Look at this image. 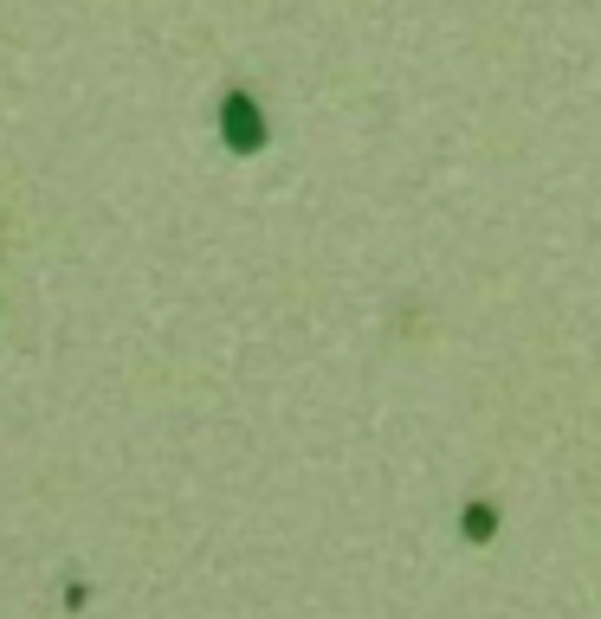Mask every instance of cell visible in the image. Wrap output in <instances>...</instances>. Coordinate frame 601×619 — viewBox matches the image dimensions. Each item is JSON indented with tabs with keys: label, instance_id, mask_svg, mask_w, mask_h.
Returning a JSON list of instances; mask_svg holds the SVG:
<instances>
[{
	"label": "cell",
	"instance_id": "obj_1",
	"mask_svg": "<svg viewBox=\"0 0 601 619\" xmlns=\"http://www.w3.org/2000/svg\"><path fill=\"white\" fill-rule=\"evenodd\" d=\"M226 136H233L240 148H253V143L265 136V123L253 116V97H240V91L226 97Z\"/></svg>",
	"mask_w": 601,
	"mask_h": 619
}]
</instances>
